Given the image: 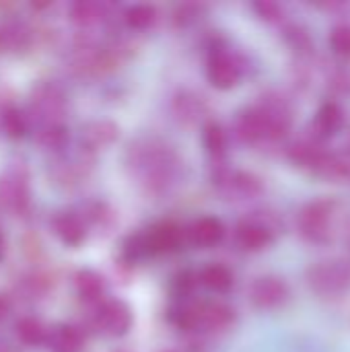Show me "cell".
Listing matches in <instances>:
<instances>
[{
	"instance_id": "13",
	"label": "cell",
	"mask_w": 350,
	"mask_h": 352,
	"mask_svg": "<svg viewBox=\"0 0 350 352\" xmlns=\"http://www.w3.org/2000/svg\"><path fill=\"white\" fill-rule=\"evenodd\" d=\"M235 132H237L239 140H243L248 144H256V142L268 140V130H266L264 116H262V111L256 105L245 107L243 111L237 113Z\"/></svg>"
},
{
	"instance_id": "26",
	"label": "cell",
	"mask_w": 350,
	"mask_h": 352,
	"mask_svg": "<svg viewBox=\"0 0 350 352\" xmlns=\"http://www.w3.org/2000/svg\"><path fill=\"white\" fill-rule=\"evenodd\" d=\"M202 140H204V146L206 151L212 155V157H223L225 151H227V134L225 130L219 126V124H206L204 126V132H202Z\"/></svg>"
},
{
	"instance_id": "21",
	"label": "cell",
	"mask_w": 350,
	"mask_h": 352,
	"mask_svg": "<svg viewBox=\"0 0 350 352\" xmlns=\"http://www.w3.org/2000/svg\"><path fill=\"white\" fill-rule=\"evenodd\" d=\"M342 122H344L342 107L336 101H326L320 105V109L314 118V130L322 136H332L334 132H338Z\"/></svg>"
},
{
	"instance_id": "29",
	"label": "cell",
	"mask_w": 350,
	"mask_h": 352,
	"mask_svg": "<svg viewBox=\"0 0 350 352\" xmlns=\"http://www.w3.org/2000/svg\"><path fill=\"white\" fill-rule=\"evenodd\" d=\"M254 10L264 19V21H278L283 14V8L276 2H256Z\"/></svg>"
},
{
	"instance_id": "7",
	"label": "cell",
	"mask_w": 350,
	"mask_h": 352,
	"mask_svg": "<svg viewBox=\"0 0 350 352\" xmlns=\"http://www.w3.org/2000/svg\"><path fill=\"white\" fill-rule=\"evenodd\" d=\"M206 76H208L210 85L221 91L233 89L241 76L239 60L225 47L212 50L208 56V62H206Z\"/></svg>"
},
{
	"instance_id": "19",
	"label": "cell",
	"mask_w": 350,
	"mask_h": 352,
	"mask_svg": "<svg viewBox=\"0 0 350 352\" xmlns=\"http://www.w3.org/2000/svg\"><path fill=\"white\" fill-rule=\"evenodd\" d=\"M83 334L80 330L72 328V326H56L52 330H47V338H45V346L50 352H80L83 351Z\"/></svg>"
},
{
	"instance_id": "2",
	"label": "cell",
	"mask_w": 350,
	"mask_h": 352,
	"mask_svg": "<svg viewBox=\"0 0 350 352\" xmlns=\"http://www.w3.org/2000/svg\"><path fill=\"white\" fill-rule=\"evenodd\" d=\"M66 113V93L58 82L41 80L33 87L29 95V107H27V120L41 128L62 126Z\"/></svg>"
},
{
	"instance_id": "3",
	"label": "cell",
	"mask_w": 350,
	"mask_h": 352,
	"mask_svg": "<svg viewBox=\"0 0 350 352\" xmlns=\"http://www.w3.org/2000/svg\"><path fill=\"white\" fill-rule=\"evenodd\" d=\"M342 206L332 198H318L307 202L297 217L299 233L314 243H324L334 237L336 219Z\"/></svg>"
},
{
	"instance_id": "30",
	"label": "cell",
	"mask_w": 350,
	"mask_h": 352,
	"mask_svg": "<svg viewBox=\"0 0 350 352\" xmlns=\"http://www.w3.org/2000/svg\"><path fill=\"white\" fill-rule=\"evenodd\" d=\"M196 16H198V6H194V4H184L175 10V23L184 25V27L190 25L192 21H196Z\"/></svg>"
},
{
	"instance_id": "12",
	"label": "cell",
	"mask_w": 350,
	"mask_h": 352,
	"mask_svg": "<svg viewBox=\"0 0 350 352\" xmlns=\"http://www.w3.org/2000/svg\"><path fill=\"white\" fill-rule=\"evenodd\" d=\"M52 229H54L56 237L68 248H78L87 239V233H89V227H87L83 214H78V212L56 214L52 221Z\"/></svg>"
},
{
	"instance_id": "6",
	"label": "cell",
	"mask_w": 350,
	"mask_h": 352,
	"mask_svg": "<svg viewBox=\"0 0 350 352\" xmlns=\"http://www.w3.org/2000/svg\"><path fill=\"white\" fill-rule=\"evenodd\" d=\"M95 326L105 336L120 338V336L128 334V330L132 326V311L120 299L101 301L99 305H95Z\"/></svg>"
},
{
	"instance_id": "9",
	"label": "cell",
	"mask_w": 350,
	"mask_h": 352,
	"mask_svg": "<svg viewBox=\"0 0 350 352\" xmlns=\"http://www.w3.org/2000/svg\"><path fill=\"white\" fill-rule=\"evenodd\" d=\"M118 136H120V128L113 122L93 120V122L83 126L80 138H78V148L95 157L99 151L109 148L118 140Z\"/></svg>"
},
{
	"instance_id": "10",
	"label": "cell",
	"mask_w": 350,
	"mask_h": 352,
	"mask_svg": "<svg viewBox=\"0 0 350 352\" xmlns=\"http://www.w3.org/2000/svg\"><path fill=\"white\" fill-rule=\"evenodd\" d=\"M289 299V287L278 276H260L250 287V301L258 309H276Z\"/></svg>"
},
{
	"instance_id": "14",
	"label": "cell",
	"mask_w": 350,
	"mask_h": 352,
	"mask_svg": "<svg viewBox=\"0 0 350 352\" xmlns=\"http://www.w3.org/2000/svg\"><path fill=\"white\" fill-rule=\"evenodd\" d=\"M171 113L179 124L192 126V124H198L204 118L206 103H204V99L200 95H196L192 91H182L171 101Z\"/></svg>"
},
{
	"instance_id": "5",
	"label": "cell",
	"mask_w": 350,
	"mask_h": 352,
	"mask_svg": "<svg viewBox=\"0 0 350 352\" xmlns=\"http://www.w3.org/2000/svg\"><path fill=\"white\" fill-rule=\"evenodd\" d=\"M29 204V175L25 167H8L0 173V210L23 212Z\"/></svg>"
},
{
	"instance_id": "28",
	"label": "cell",
	"mask_w": 350,
	"mask_h": 352,
	"mask_svg": "<svg viewBox=\"0 0 350 352\" xmlns=\"http://www.w3.org/2000/svg\"><path fill=\"white\" fill-rule=\"evenodd\" d=\"M287 39H289V43L295 47V50H299V52H309V47H311V39H309V33L305 31V29H301V27H289L287 29Z\"/></svg>"
},
{
	"instance_id": "32",
	"label": "cell",
	"mask_w": 350,
	"mask_h": 352,
	"mask_svg": "<svg viewBox=\"0 0 350 352\" xmlns=\"http://www.w3.org/2000/svg\"><path fill=\"white\" fill-rule=\"evenodd\" d=\"M2 245H4V241H2V235H0V254H2Z\"/></svg>"
},
{
	"instance_id": "1",
	"label": "cell",
	"mask_w": 350,
	"mask_h": 352,
	"mask_svg": "<svg viewBox=\"0 0 350 352\" xmlns=\"http://www.w3.org/2000/svg\"><path fill=\"white\" fill-rule=\"evenodd\" d=\"M128 167L151 194H165L177 182L182 161L177 153L159 138H144L130 146Z\"/></svg>"
},
{
	"instance_id": "20",
	"label": "cell",
	"mask_w": 350,
	"mask_h": 352,
	"mask_svg": "<svg viewBox=\"0 0 350 352\" xmlns=\"http://www.w3.org/2000/svg\"><path fill=\"white\" fill-rule=\"evenodd\" d=\"M324 153H326V148L314 138H299V140L291 142L289 151H287V155L293 163H297L301 167H309V169H314L318 165V161L324 157Z\"/></svg>"
},
{
	"instance_id": "18",
	"label": "cell",
	"mask_w": 350,
	"mask_h": 352,
	"mask_svg": "<svg viewBox=\"0 0 350 352\" xmlns=\"http://www.w3.org/2000/svg\"><path fill=\"white\" fill-rule=\"evenodd\" d=\"M74 291L85 303L99 305L105 295V278L95 270H80L74 276Z\"/></svg>"
},
{
	"instance_id": "11",
	"label": "cell",
	"mask_w": 350,
	"mask_h": 352,
	"mask_svg": "<svg viewBox=\"0 0 350 352\" xmlns=\"http://www.w3.org/2000/svg\"><path fill=\"white\" fill-rule=\"evenodd\" d=\"M235 243L243 252H262L272 243V227L260 219H243L235 227Z\"/></svg>"
},
{
	"instance_id": "23",
	"label": "cell",
	"mask_w": 350,
	"mask_h": 352,
	"mask_svg": "<svg viewBox=\"0 0 350 352\" xmlns=\"http://www.w3.org/2000/svg\"><path fill=\"white\" fill-rule=\"evenodd\" d=\"M14 332H17V338L21 344L25 346H39V344H45V338H47V328L37 320V318H21L14 326Z\"/></svg>"
},
{
	"instance_id": "25",
	"label": "cell",
	"mask_w": 350,
	"mask_h": 352,
	"mask_svg": "<svg viewBox=\"0 0 350 352\" xmlns=\"http://www.w3.org/2000/svg\"><path fill=\"white\" fill-rule=\"evenodd\" d=\"M124 21L134 31H146L157 23V8L151 4H134L124 12Z\"/></svg>"
},
{
	"instance_id": "15",
	"label": "cell",
	"mask_w": 350,
	"mask_h": 352,
	"mask_svg": "<svg viewBox=\"0 0 350 352\" xmlns=\"http://www.w3.org/2000/svg\"><path fill=\"white\" fill-rule=\"evenodd\" d=\"M184 243V229L173 223H161L146 235V248L153 254H171Z\"/></svg>"
},
{
	"instance_id": "16",
	"label": "cell",
	"mask_w": 350,
	"mask_h": 352,
	"mask_svg": "<svg viewBox=\"0 0 350 352\" xmlns=\"http://www.w3.org/2000/svg\"><path fill=\"white\" fill-rule=\"evenodd\" d=\"M109 14V4L99 0H78L72 2L68 8L70 21L80 29H91L99 23H103Z\"/></svg>"
},
{
	"instance_id": "17",
	"label": "cell",
	"mask_w": 350,
	"mask_h": 352,
	"mask_svg": "<svg viewBox=\"0 0 350 352\" xmlns=\"http://www.w3.org/2000/svg\"><path fill=\"white\" fill-rule=\"evenodd\" d=\"M190 241L198 248H212L217 245L223 235H225V227L217 217H200L192 223L190 231Z\"/></svg>"
},
{
	"instance_id": "33",
	"label": "cell",
	"mask_w": 350,
	"mask_h": 352,
	"mask_svg": "<svg viewBox=\"0 0 350 352\" xmlns=\"http://www.w3.org/2000/svg\"><path fill=\"white\" fill-rule=\"evenodd\" d=\"M165 352H173V351H165Z\"/></svg>"
},
{
	"instance_id": "8",
	"label": "cell",
	"mask_w": 350,
	"mask_h": 352,
	"mask_svg": "<svg viewBox=\"0 0 350 352\" xmlns=\"http://www.w3.org/2000/svg\"><path fill=\"white\" fill-rule=\"evenodd\" d=\"M215 184L221 188L223 194L235 200H250L262 194V182L248 171H231L223 169L217 177Z\"/></svg>"
},
{
	"instance_id": "4",
	"label": "cell",
	"mask_w": 350,
	"mask_h": 352,
	"mask_svg": "<svg viewBox=\"0 0 350 352\" xmlns=\"http://www.w3.org/2000/svg\"><path fill=\"white\" fill-rule=\"evenodd\" d=\"M309 289L320 297H340L350 291V262L340 258H330L316 262L307 274Z\"/></svg>"
},
{
	"instance_id": "27",
	"label": "cell",
	"mask_w": 350,
	"mask_h": 352,
	"mask_svg": "<svg viewBox=\"0 0 350 352\" xmlns=\"http://www.w3.org/2000/svg\"><path fill=\"white\" fill-rule=\"evenodd\" d=\"M330 45L332 50L338 54V56H344L350 58V25L349 23H342V25H336L330 33Z\"/></svg>"
},
{
	"instance_id": "31",
	"label": "cell",
	"mask_w": 350,
	"mask_h": 352,
	"mask_svg": "<svg viewBox=\"0 0 350 352\" xmlns=\"http://www.w3.org/2000/svg\"><path fill=\"white\" fill-rule=\"evenodd\" d=\"M8 311H10V305H8L6 297H2V295H0V322H2V320H6Z\"/></svg>"
},
{
	"instance_id": "24",
	"label": "cell",
	"mask_w": 350,
	"mask_h": 352,
	"mask_svg": "<svg viewBox=\"0 0 350 352\" xmlns=\"http://www.w3.org/2000/svg\"><path fill=\"white\" fill-rule=\"evenodd\" d=\"M0 124H2V130L4 134L10 138V140H19L25 136L27 128H29V120H27V113L21 111L19 107H6L0 116Z\"/></svg>"
},
{
	"instance_id": "22",
	"label": "cell",
	"mask_w": 350,
	"mask_h": 352,
	"mask_svg": "<svg viewBox=\"0 0 350 352\" xmlns=\"http://www.w3.org/2000/svg\"><path fill=\"white\" fill-rule=\"evenodd\" d=\"M198 280L212 293H227L233 287V272L225 264H208L200 270Z\"/></svg>"
}]
</instances>
